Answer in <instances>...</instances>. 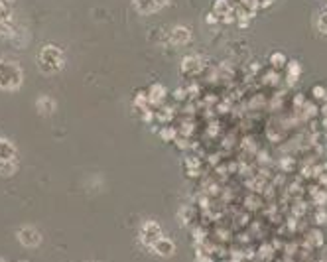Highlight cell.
I'll return each instance as SVG.
<instances>
[{"mask_svg":"<svg viewBox=\"0 0 327 262\" xmlns=\"http://www.w3.org/2000/svg\"><path fill=\"white\" fill-rule=\"evenodd\" d=\"M38 65L44 73H57L65 65V53L55 44H46L38 53Z\"/></svg>","mask_w":327,"mask_h":262,"instance_id":"cell-1","label":"cell"},{"mask_svg":"<svg viewBox=\"0 0 327 262\" xmlns=\"http://www.w3.org/2000/svg\"><path fill=\"white\" fill-rule=\"evenodd\" d=\"M24 81V69L18 63L0 57V89L2 91H16Z\"/></svg>","mask_w":327,"mask_h":262,"instance_id":"cell-2","label":"cell"},{"mask_svg":"<svg viewBox=\"0 0 327 262\" xmlns=\"http://www.w3.org/2000/svg\"><path fill=\"white\" fill-rule=\"evenodd\" d=\"M16 146L8 138L0 136V174H12L14 166H16Z\"/></svg>","mask_w":327,"mask_h":262,"instance_id":"cell-3","label":"cell"},{"mask_svg":"<svg viewBox=\"0 0 327 262\" xmlns=\"http://www.w3.org/2000/svg\"><path fill=\"white\" fill-rule=\"evenodd\" d=\"M160 238H162V229H160V225L156 223V221H146V223L142 225V229H140V240H142L146 247H152V249H154V245H156Z\"/></svg>","mask_w":327,"mask_h":262,"instance_id":"cell-4","label":"cell"},{"mask_svg":"<svg viewBox=\"0 0 327 262\" xmlns=\"http://www.w3.org/2000/svg\"><path fill=\"white\" fill-rule=\"evenodd\" d=\"M18 240L24 245L26 249H36V247H39V243H42V235H39V231L36 227L26 225V227H22V229L18 231Z\"/></svg>","mask_w":327,"mask_h":262,"instance_id":"cell-5","label":"cell"},{"mask_svg":"<svg viewBox=\"0 0 327 262\" xmlns=\"http://www.w3.org/2000/svg\"><path fill=\"white\" fill-rule=\"evenodd\" d=\"M170 0H132L134 8L138 10L140 14H154L158 12L160 8H163Z\"/></svg>","mask_w":327,"mask_h":262,"instance_id":"cell-6","label":"cell"},{"mask_svg":"<svg viewBox=\"0 0 327 262\" xmlns=\"http://www.w3.org/2000/svg\"><path fill=\"white\" fill-rule=\"evenodd\" d=\"M203 67H205V62L199 55H188L181 63V69L188 71V73H201Z\"/></svg>","mask_w":327,"mask_h":262,"instance_id":"cell-7","label":"cell"},{"mask_svg":"<svg viewBox=\"0 0 327 262\" xmlns=\"http://www.w3.org/2000/svg\"><path fill=\"white\" fill-rule=\"evenodd\" d=\"M189 39H191V32H189L188 28H183V26H177V28H174L170 32V42L176 44V46L189 44Z\"/></svg>","mask_w":327,"mask_h":262,"instance_id":"cell-8","label":"cell"},{"mask_svg":"<svg viewBox=\"0 0 327 262\" xmlns=\"http://www.w3.org/2000/svg\"><path fill=\"white\" fill-rule=\"evenodd\" d=\"M166 95H168V91L163 85L160 83H156V85H152L150 91H148V100H150V105H156V107H162L163 99H166Z\"/></svg>","mask_w":327,"mask_h":262,"instance_id":"cell-9","label":"cell"},{"mask_svg":"<svg viewBox=\"0 0 327 262\" xmlns=\"http://www.w3.org/2000/svg\"><path fill=\"white\" fill-rule=\"evenodd\" d=\"M154 250L160 254V256H172L174 252H176V245H174V240L168 237H162L156 245H154Z\"/></svg>","mask_w":327,"mask_h":262,"instance_id":"cell-10","label":"cell"},{"mask_svg":"<svg viewBox=\"0 0 327 262\" xmlns=\"http://www.w3.org/2000/svg\"><path fill=\"white\" fill-rule=\"evenodd\" d=\"M36 107H38V112L39 114H44V116H50L51 112L55 111V100L48 97V95H42L36 103Z\"/></svg>","mask_w":327,"mask_h":262,"instance_id":"cell-11","label":"cell"},{"mask_svg":"<svg viewBox=\"0 0 327 262\" xmlns=\"http://www.w3.org/2000/svg\"><path fill=\"white\" fill-rule=\"evenodd\" d=\"M18 36V26L12 22V18L10 20H4V22H0V37H6V39H16Z\"/></svg>","mask_w":327,"mask_h":262,"instance_id":"cell-12","label":"cell"},{"mask_svg":"<svg viewBox=\"0 0 327 262\" xmlns=\"http://www.w3.org/2000/svg\"><path fill=\"white\" fill-rule=\"evenodd\" d=\"M300 71H302V67H300V63L298 62H288V75H286V81H288V85H294L298 79H300Z\"/></svg>","mask_w":327,"mask_h":262,"instance_id":"cell-13","label":"cell"},{"mask_svg":"<svg viewBox=\"0 0 327 262\" xmlns=\"http://www.w3.org/2000/svg\"><path fill=\"white\" fill-rule=\"evenodd\" d=\"M286 63H288V59H286V55H284L282 51H274V53L270 55V65H272L274 69H282Z\"/></svg>","mask_w":327,"mask_h":262,"instance_id":"cell-14","label":"cell"},{"mask_svg":"<svg viewBox=\"0 0 327 262\" xmlns=\"http://www.w3.org/2000/svg\"><path fill=\"white\" fill-rule=\"evenodd\" d=\"M12 18V8L8 2H0V22L4 20H10Z\"/></svg>","mask_w":327,"mask_h":262,"instance_id":"cell-15","label":"cell"},{"mask_svg":"<svg viewBox=\"0 0 327 262\" xmlns=\"http://www.w3.org/2000/svg\"><path fill=\"white\" fill-rule=\"evenodd\" d=\"M262 81H264L266 85H276L278 81H280V75L276 73V69H270V71L262 77Z\"/></svg>","mask_w":327,"mask_h":262,"instance_id":"cell-16","label":"cell"},{"mask_svg":"<svg viewBox=\"0 0 327 262\" xmlns=\"http://www.w3.org/2000/svg\"><path fill=\"white\" fill-rule=\"evenodd\" d=\"M160 134H162V138L166 140V142H172V140H176V138H177L176 128H172V126H166Z\"/></svg>","mask_w":327,"mask_h":262,"instance_id":"cell-17","label":"cell"},{"mask_svg":"<svg viewBox=\"0 0 327 262\" xmlns=\"http://www.w3.org/2000/svg\"><path fill=\"white\" fill-rule=\"evenodd\" d=\"M314 97H315V99H325L327 91L321 87V85H315V87H314Z\"/></svg>","mask_w":327,"mask_h":262,"instance_id":"cell-18","label":"cell"},{"mask_svg":"<svg viewBox=\"0 0 327 262\" xmlns=\"http://www.w3.org/2000/svg\"><path fill=\"white\" fill-rule=\"evenodd\" d=\"M315 221H317V223H319V225H321V223H325V221H327L325 211H323V209H321V211L317 213V217H315Z\"/></svg>","mask_w":327,"mask_h":262,"instance_id":"cell-19","label":"cell"},{"mask_svg":"<svg viewBox=\"0 0 327 262\" xmlns=\"http://www.w3.org/2000/svg\"><path fill=\"white\" fill-rule=\"evenodd\" d=\"M323 114H327V103H325V107H323Z\"/></svg>","mask_w":327,"mask_h":262,"instance_id":"cell-20","label":"cell"},{"mask_svg":"<svg viewBox=\"0 0 327 262\" xmlns=\"http://www.w3.org/2000/svg\"><path fill=\"white\" fill-rule=\"evenodd\" d=\"M0 2H8V4H10V2H14V0H0Z\"/></svg>","mask_w":327,"mask_h":262,"instance_id":"cell-21","label":"cell"}]
</instances>
